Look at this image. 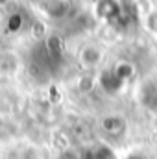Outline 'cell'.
Returning <instances> with one entry per match:
<instances>
[{"instance_id": "277c9868", "label": "cell", "mask_w": 157, "mask_h": 159, "mask_svg": "<svg viewBox=\"0 0 157 159\" xmlns=\"http://www.w3.org/2000/svg\"><path fill=\"white\" fill-rule=\"evenodd\" d=\"M129 159H142V157H129Z\"/></svg>"}, {"instance_id": "7a4b0ae2", "label": "cell", "mask_w": 157, "mask_h": 159, "mask_svg": "<svg viewBox=\"0 0 157 159\" xmlns=\"http://www.w3.org/2000/svg\"><path fill=\"white\" fill-rule=\"evenodd\" d=\"M100 57H102L100 52H98L96 48H91V46L81 52V63L87 65V67H94V65L100 61Z\"/></svg>"}, {"instance_id": "6da1fadb", "label": "cell", "mask_w": 157, "mask_h": 159, "mask_svg": "<svg viewBox=\"0 0 157 159\" xmlns=\"http://www.w3.org/2000/svg\"><path fill=\"white\" fill-rule=\"evenodd\" d=\"M98 15H102L104 19H113L118 15V6L115 0H102L96 7Z\"/></svg>"}, {"instance_id": "3957f363", "label": "cell", "mask_w": 157, "mask_h": 159, "mask_svg": "<svg viewBox=\"0 0 157 159\" xmlns=\"http://www.w3.org/2000/svg\"><path fill=\"white\" fill-rule=\"evenodd\" d=\"M104 124H105V129L111 131V133H122L124 128H126V122H124V119H120V117H109Z\"/></svg>"}]
</instances>
